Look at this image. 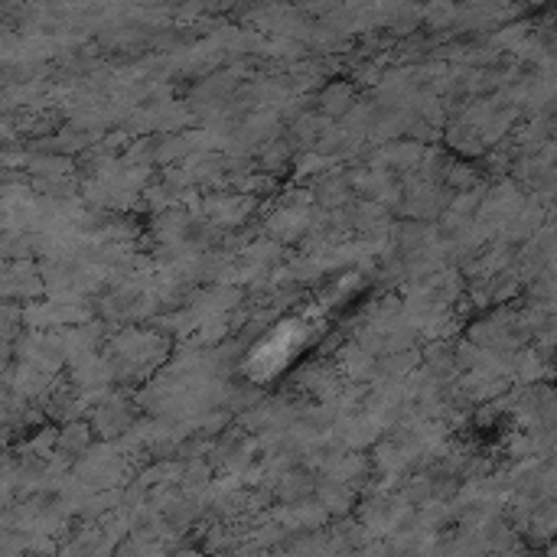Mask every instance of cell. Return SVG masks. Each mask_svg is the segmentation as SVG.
<instances>
[{"label":"cell","mask_w":557,"mask_h":557,"mask_svg":"<svg viewBox=\"0 0 557 557\" xmlns=\"http://www.w3.org/2000/svg\"><path fill=\"white\" fill-rule=\"evenodd\" d=\"M304 343H307V326L297 323V320H287L268 339H261L251 349V356L245 362V372L251 379H274L277 372H284L290 366V359L300 352Z\"/></svg>","instance_id":"obj_1"}]
</instances>
